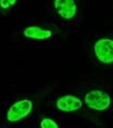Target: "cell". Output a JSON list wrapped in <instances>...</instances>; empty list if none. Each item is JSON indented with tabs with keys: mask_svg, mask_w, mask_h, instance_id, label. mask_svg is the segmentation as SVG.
<instances>
[{
	"mask_svg": "<svg viewBox=\"0 0 113 128\" xmlns=\"http://www.w3.org/2000/svg\"><path fill=\"white\" fill-rule=\"evenodd\" d=\"M56 106L59 110L63 111V112H72V111H77L82 108L83 102L75 96L65 94L57 100Z\"/></svg>",
	"mask_w": 113,
	"mask_h": 128,
	"instance_id": "cell-5",
	"label": "cell"
},
{
	"mask_svg": "<svg viewBox=\"0 0 113 128\" xmlns=\"http://www.w3.org/2000/svg\"><path fill=\"white\" fill-rule=\"evenodd\" d=\"M17 2L16 0H0V8H3V10H6Z\"/></svg>",
	"mask_w": 113,
	"mask_h": 128,
	"instance_id": "cell-8",
	"label": "cell"
},
{
	"mask_svg": "<svg viewBox=\"0 0 113 128\" xmlns=\"http://www.w3.org/2000/svg\"><path fill=\"white\" fill-rule=\"evenodd\" d=\"M24 37L33 40H46L52 36L51 30L40 26H28L23 30Z\"/></svg>",
	"mask_w": 113,
	"mask_h": 128,
	"instance_id": "cell-6",
	"label": "cell"
},
{
	"mask_svg": "<svg viewBox=\"0 0 113 128\" xmlns=\"http://www.w3.org/2000/svg\"><path fill=\"white\" fill-rule=\"evenodd\" d=\"M85 105L88 108L95 111H104L108 109L111 105L110 96L100 89L90 90L84 97Z\"/></svg>",
	"mask_w": 113,
	"mask_h": 128,
	"instance_id": "cell-1",
	"label": "cell"
},
{
	"mask_svg": "<svg viewBox=\"0 0 113 128\" xmlns=\"http://www.w3.org/2000/svg\"><path fill=\"white\" fill-rule=\"evenodd\" d=\"M53 5L57 14L65 20H70L77 15L78 5L74 0H56Z\"/></svg>",
	"mask_w": 113,
	"mask_h": 128,
	"instance_id": "cell-4",
	"label": "cell"
},
{
	"mask_svg": "<svg viewBox=\"0 0 113 128\" xmlns=\"http://www.w3.org/2000/svg\"><path fill=\"white\" fill-rule=\"evenodd\" d=\"M94 55L101 63L110 65L113 64V39L101 38L93 45Z\"/></svg>",
	"mask_w": 113,
	"mask_h": 128,
	"instance_id": "cell-3",
	"label": "cell"
},
{
	"mask_svg": "<svg viewBox=\"0 0 113 128\" xmlns=\"http://www.w3.org/2000/svg\"><path fill=\"white\" fill-rule=\"evenodd\" d=\"M40 127L41 128H59L58 123L50 118H44L40 122Z\"/></svg>",
	"mask_w": 113,
	"mask_h": 128,
	"instance_id": "cell-7",
	"label": "cell"
},
{
	"mask_svg": "<svg viewBox=\"0 0 113 128\" xmlns=\"http://www.w3.org/2000/svg\"><path fill=\"white\" fill-rule=\"evenodd\" d=\"M33 110V102L28 99L19 100L10 105L6 112V120L10 123H16L26 118Z\"/></svg>",
	"mask_w": 113,
	"mask_h": 128,
	"instance_id": "cell-2",
	"label": "cell"
}]
</instances>
